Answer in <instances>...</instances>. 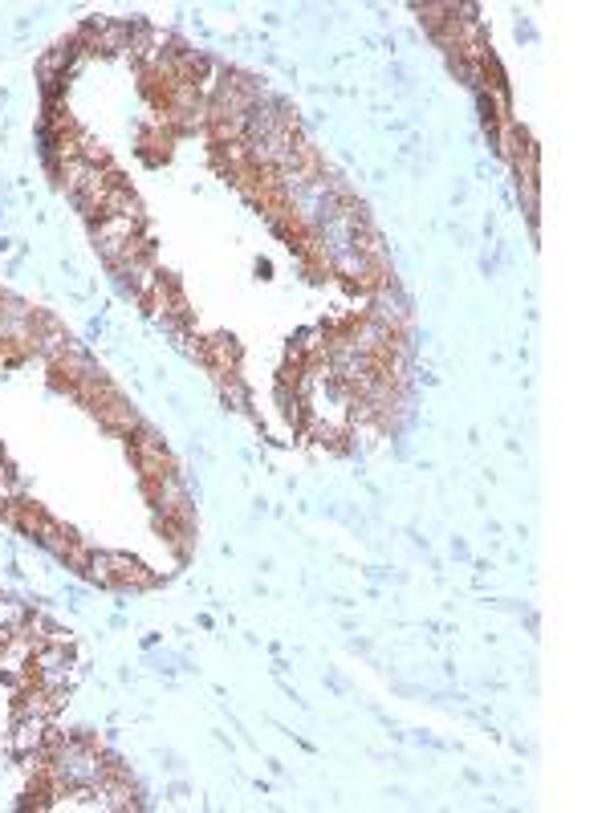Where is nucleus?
Masks as SVG:
<instances>
[{"mask_svg": "<svg viewBox=\"0 0 610 813\" xmlns=\"http://www.w3.org/2000/svg\"><path fill=\"white\" fill-rule=\"evenodd\" d=\"M49 744V720L45 716H21L17 720V728H13V753H21V757H37L41 748Z\"/></svg>", "mask_w": 610, "mask_h": 813, "instance_id": "1", "label": "nucleus"}]
</instances>
